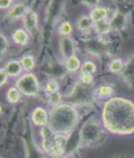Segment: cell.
Listing matches in <instances>:
<instances>
[{
  "mask_svg": "<svg viewBox=\"0 0 134 158\" xmlns=\"http://www.w3.org/2000/svg\"><path fill=\"white\" fill-rule=\"evenodd\" d=\"M104 122L111 131L129 133L134 131V105L123 99H113L105 105Z\"/></svg>",
  "mask_w": 134,
  "mask_h": 158,
  "instance_id": "6da1fadb",
  "label": "cell"
},
{
  "mask_svg": "<svg viewBox=\"0 0 134 158\" xmlns=\"http://www.w3.org/2000/svg\"><path fill=\"white\" fill-rule=\"evenodd\" d=\"M17 86L22 92L27 94H35L38 90L37 81L32 75H27L22 77L18 82Z\"/></svg>",
  "mask_w": 134,
  "mask_h": 158,
  "instance_id": "7a4b0ae2",
  "label": "cell"
},
{
  "mask_svg": "<svg viewBox=\"0 0 134 158\" xmlns=\"http://www.w3.org/2000/svg\"><path fill=\"white\" fill-rule=\"evenodd\" d=\"M33 119L38 125H43L47 120L46 112L42 109H37L33 114Z\"/></svg>",
  "mask_w": 134,
  "mask_h": 158,
  "instance_id": "3957f363",
  "label": "cell"
},
{
  "mask_svg": "<svg viewBox=\"0 0 134 158\" xmlns=\"http://www.w3.org/2000/svg\"><path fill=\"white\" fill-rule=\"evenodd\" d=\"M25 26L29 30L35 28L37 24V16L33 12H28L25 16Z\"/></svg>",
  "mask_w": 134,
  "mask_h": 158,
  "instance_id": "277c9868",
  "label": "cell"
},
{
  "mask_svg": "<svg viewBox=\"0 0 134 158\" xmlns=\"http://www.w3.org/2000/svg\"><path fill=\"white\" fill-rule=\"evenodd\" d=\"M21 70V67L18 62L13 61L7 65V71L10 75H16Z\"/></svg>",
  "mask_w": 134,
  "mask_h": 158,
  "instance_id": "5b68a950",
  "label": "cell"
},
{
  "mask_svg": "<svg viewBox=\"0 0 134 158\" xmlns=\"http://www.w3.org/2000/svg\"><path fill=\"white\" fill-rule=\"evenodd\" d=\"M63 52L65 56L70 57L73 52V47L72 42L69 39H64L63 40Z\"/></svg>",
  "mask_w": 134,
  "mask_h": 158,
  "instance_id": "8992f818",
  "label": "cell"
},
{
  "mask_svg": "<svg viewBox=\"0 0 134 158\" xmlns=\"http://www.w3.org/2000/svg\"><path fill=\"white\" fill-rule=\"evenodd\" d=\"M107 15V11L104 9H97L92 13V19L95 21L102 20Z\"/></svg>",
  "mask_w": 134,
  "mask_h": 158,
  "instance_id": "52a82bcc",
  "label": "cell"
},
{
  "mask_svg": "<svg viewBox=\"0 0 134 158\" xmlns=\"http://www.w3.org/2000/svg\"><path fill=\"white\" fill-rule=\"evenodd\" d=\"M15 40L20 43H25L27 41V35L23 30H18L14 34Z\"/></svg>",
  "mask_w": 134,
  "mask_h": 158,
  "instance_id": "ba28073f",
  "label": "cell"
},
{
  "mask_svg": "<svg viewBox=\"0 0 134 158\" xmlns=\"http://www.w3.org/2000/svg\"><path fill=\"white\" fill-rule=\"evenodd\" d=\"M79 66V61L78 60L75 56H71L69 58L68 64H67V67L70 71H75L76 70Z\"/></svg>",
  "mask_w": 134,
  "mask_h": 158,
  "instance_id": "9c48e42d",
  "label": "cell"
},
{
  "mask_svg": "<svg viewBox=\"0 0 134 158\" xmlns=\"http://www.w3.org/2000/svg\"><path fill=\"white\" fill-rule=\"evenodd\" d=\"M96 29L100 33H107L109 31L110 26L107 22L102 20L98 21L96 24Z\"/></svg>",
  "mask_w": 134,
  "mask_h": 158,
  "instance_id": "30bf717a",
  "label": "cell"
},
{
  "mask_svg": "<svg viewBox=\"0 0 134 158\" xmlns=\"http://www.w3.org/2000/svg\"><path fill=\"white\" fill-rule=\"evenodd\" d=\"M8 98L10 101L16 102L19 99V93L15 88L10 89L8 92Z\"/></svg>",
  "mask_w": 134,
  "mask_h": 158,
  "instance_id": "8fae6325",
  "label": "cell"
},
{
  "mask_svg": "<svg viewBox=\"0 0 134 158\" xmlns=\"http://www.w3.org/2000/svg\"><path fill=\"white\" fill-rule=\"evenodd\" d=\"M25 10V7L23 5H18V6L15 7L13 10H12V12L10 13V15L13 16V17H18V16H20L22 14L24 13Z\"/></svg>",
  "mask_w": 134,
  "mask_h": 158,
  "instance_id": "7c38bea8",
  "label": "cell"
},
{
  "mask_svg": "<svg viewBox=\"0 0 134 158\" xmlns=\"http://www.w3.org/2000/svg\"><path fill=\"white\" fill-rule=\"evenodd\" d=\"M22 65H24L25 69H30L33 67V59L31 57H25L22 60Z\"/></svg>",
  "mask_w": 134,
  "mask_h": 158,
  "instance_id": "4fadbf2b",
  "label": "cell"
},
{
  "mask_svg": "<svg viewBox=\"0 0 134 158\" xmlns=\"http://www.w3.org/2000/svg\"><path fill=\"white\" fill-rule=\"evenodd\" d=\"M92 24V21L91 20L87 18V17H85L82 19L80 22H79V27L81 28V29H87Z\"/></svg>",
  "mask_w": 134,
  "mask_h": 158,
  "instance_id": "5bb4252c",
  "label": "cell"
},
{
  "mask_svg": "<svg viewBox=\"0 0 134 158\" xmlns=\"http://www.w3.org/2000/svg\"><path fill=\"white\" fill-rule=\"evenodd\" d=\"M83 71L86 73H93L95 71V66L91 62H86L83 66Z\"/></svg>",
  "mask_w": 134,
  "mask_h": 158,
  "instance_id": "9a60e30c",
  "label": "cell"
},
{
  "mask_svg": "<svg viewBox=\"0 0 134 158\" xmlns=\"http://www.w3.org/2000/svg\"><path fill=\"white\" fill-rule=\"evenodd\" d=\"M122 68V64L120 60L114 61L111 65V69L113 71H119Z\"/></svg>",
  "mask_w": 134,
  "mask_h": 158,
  "instance_id": "2e32d148",
  "label": "cell"
},
{
  "mask_svg": "<svg viewBox=\"0 0 134 158\" xmlns=\"http://www.w3.org/2000/svg\"><path fill=\"white\" fill-rule=\"evenodd\" d=\"M57 87L58 86H57V82H54V81H52V82H50L47 85V89L50 92L54 93L56 91V90L57 89Z\"/></svg>",
  "mask_w": 134,
  "mask_h": 158,
  "instance_id": "e0dca14e",
  "label": "cell"
},
{
  "mask_svg": "<svg viewBox=\"0 0 134 158\" xmlns=\"http://www.w3.org/2000/svg\"><path fill=\"white\" fill-rule=\"evenodd\" d=\"M111 92H112V89L109 87L103 86L100 88V94L103 95H109L111 93Z\"/></svg>",
  "mask_w": 134,
  "mask_h": 158,
  "instance_id": "ac0fdd59",
  "label": "cell"
},
{
  "mask_svg": "<svg viewBox=\"0 0 134 158\" xmlns=\"http://www.w3.org/2000/svg\"><path fill=\"white\" fill-rule=\"evenodd\" d=\"M7 41L5 38L3 36V35H1V51L2 54L5 51V49H6L7 47Z\"/></svg>",
  "mask_w": 134,
  "mask_h": 158,
  "instance_id": "d6986e66",
  "label": "cell"
},
{
  "mask_svg": "<svg viewBox=\"0 0 134 158\" xmlns=\"http://www.w3.org/2000/svg\"><path fill=\"white\" fill-rule=\"evenodd\" d=\"M62 30L64 33H69L71 30V27L69 23H65L62 26Z\"/></svg>",
  "mask_w": 134,
  "mask_h": 158,
  "instance_id": "ffe728a7",
  "label": "cell"
},
{
  "mask_svg": "<svg viewBox=\"0 0 134 158\" xmlns=\"http://www.w3.org/2000/svg\"><path fill=\"white\" fill-rule=\"evenodd\" d=\"M92 77L91 75L89 74V73H84L83 76H82V80L83 81L86 82V83H89L92 81Z\"/></svg>",
  "mask_w": 134,
  "mask_h": 158,
  "instance_id": "44dd1931",
  "label": "cell"
},
{
  "mask_svg": "<svg viewBox=\"0 0 134 158\" xmlns=\"http://www.w3.org/2000/svg\"><path fill=\"white\" fill-rule=\"evenodd\" d=\"M10 0H0V6L1 8L7 7L10 5Z\"/></svg>",
  "mask_w": 134,
  "mask_h": 158,
  "instance_id": "7402d4cb",
  "label": "cell"
},
{
  "mask_svg": "<svg viewBox=\"0 0 134 158\" xmlns=\"http://www.w3.org/2000/svg\"><path fill=\"white\" fill-rule=\"evenodd\" d=\"M51 98L53 102H57L60 99V95L58 93H53V94L51 95Z\"/></svg>",
  "mask_w": 134,
  "mask_h": 158,
  "instance_id": "603a6c76",
  "label": "cell"
},
{
  "mask_svg": "<svg viewBox=\"0 0 134 158\" xmlns=\"http://www.w3.org/2000/svg\"><path fill=\"white\" fill-rule=\"evenodd\" d=\"M6 80V74H5V72L3 69L1 70V84H2L5 82Z\"/></svg>",
  "mask_w": 134,
  "mask_h": 158,
  "instance_id": "cb8c5ba5",
  "label": "cell"
},
{
  "mask_svg": "<svg viewBox=\"0 0 134 158\" xmlns=\"http://www.w3.org/2000/svg\"><path fill=\"white\" fill-rule=\"evenodd\" d=\"M86 2L90 5H96L98 2V0H86Z\"/></svg>",
  "mask_w": 134,
  "mask_h": 158,
  "instance_id": "d4e9b609",
  "label": "cell"
},
{
  "mask_svg": "<svg viewBox=\"0 0 134 158\" xmlns=\"http://www.w3.org/2000/svg\"><path fill=\"white\" fill-rule=\"evenodd\" d=\"M58 158H66V157H64V156H60V157H58Z\"/></svg>",
  "mask_w": 134,
  "mask_h": 158,
  "instance_id": "484cf974",
  "label": "cell"
}]
</instances>
